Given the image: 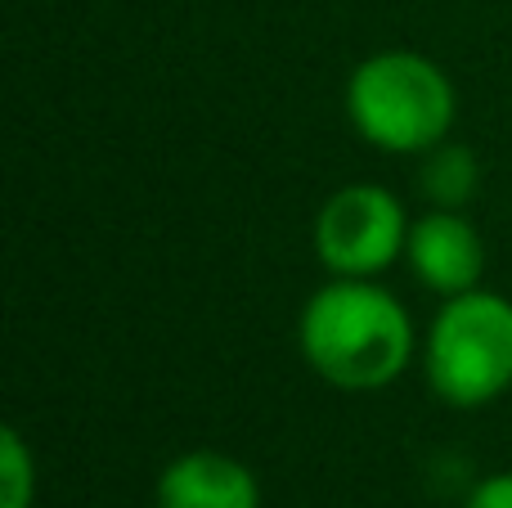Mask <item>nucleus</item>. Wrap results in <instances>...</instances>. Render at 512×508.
I'll list each match as a JSON object with an SVG mask.
<instances>
[{
  "mask_svg": "<svg viewBox=\"0 0 512 508\" xmlns=\"http://www.w3.org/2000/svg\"><path fill=\"white\" fill-rule=\"evenodd\" d=\"M297 342L306 365L342 392H378L414 360V320L373 279H328L301 306Z\"/></svg>",
  "mask_w": 512,
  "mask_h": 508,
  "instance_id": "1",
  "label": "nucleus"
},
{
  "mask_svg": "<svg viewBox=\"0 0 512 508\" xmlns=\"http://www.w3.org/2000/svg\"><path fill=\"white\" fill-rule=\"evenodd\" d=\"M459 113L454 81L414 50L369 54L346 77V117L382 153H432Z\"/></svg>",
  "mask_w": 512,
  "mask_h": 508,
  "instance_id": "2",
  "label": "nucleus"
},
{
  "mask_svg": "<svg viewBox=\"0 0 512 508\" xmlns=\"http://www.w3.org/2000/svg\"><path fill=\"white\" fill-rule=\"evenodd\" d=\"M427 387L454 410H481L512 387V302L490 288L445 297L423 342Z\"/></svg>",
  "mask_w": 512,
  "mask_h": 508,
  "instance_id": "3",
  "label": "nucleus"
},
{
  "mask_svg": "<svg viewBox=\"0 0 512 508\" xmlns=\"http://www.w3.org/2000/svg\"><path fill=\"white\" fill-rule=\"evenodd\" d=\"M310 243L328 275L373 279L387 266H396V257H405L409 216L387 185L360 180V185H342L324 198Z\"/></svg>",
  "mask_w": 512,
  "mask_h": 508,
  "instance_id": "4",
  "label": "nucleus"
},
{
  "mask_svg": "<svg viewBox=\"0 0 512 508\" xmlns=\"http://www.w3.org/2000/svg\"><path fill=\"white\" fill-rule=\"evenodd\" d=\"M405 261L427 293L459 297V293L481 288L486 243H481L477 225L459 207H427L418 221H409Z\"/></svg>",
  "mask_w": 512,
  "mask_h": 508,
  "instance_id": "5",
  "label": "nucleus"
},
{
  "mask_svg": "<svg viewBox=\"0 0 512 508\" xmlns=\"http://www.w3.org/2000/svg\"><path fill=\"white\" fill-rule=\"evenodd\" d=\"M158 508H261V482L225 450H185L158 473Z\"/></svg>",
  "mask_w": 512,
  "mask_h": 508,
  "instance_id": "6",
  "label": "nucleus"
},
{
  "mask_svg": "<svg viewBox=\"0 0 512 508\" xmlns=\"http://www.w3.org/2000/svg\"><path fill=\"white\" fill-rule=\"evenodd\" d=\"M423 189L432 198V207H463L477 194V162H472V153L463 144H436L427 153Z\"/></svg>",
  "mask_w": 512,
  "mask_h": 508,
  "instance_id": "7",
  "label": "nucleus"
},
{
  "mask_svg": "<svg viewBox=\"0 0 512 508\" xmlns=\"http://www.w3.org/2000/svg\"><path fill=\"white\" fill-rule=\"evenodd\" d=\"M36 504V455L18 428L0 432V508Z\"/></svg>",
  "mask_w": 512,
  "mask_h": 508,
  "instance_id": "8",
  "label": "nucleus"
},
{
  "mask_svg": "<svg viewBox=\"0 0 512 508\" xmlns=\"http://www.w3.org/2000/svg\"><path fill=\"white\" fill-rule=\"evenodd\" d=\"M463 508H512V473L481 477V482L468 491Z\"/></svg>",
  "mask_w": 512,
  "mask_h": 508,
  "instance_id": "9",
  "label": "nucleus"
}]
</instances>
